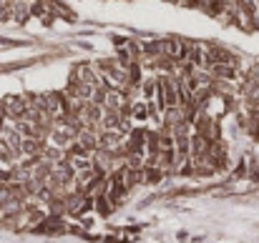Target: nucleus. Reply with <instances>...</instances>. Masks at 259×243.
<instances>
[{"label":"nucleus","instance_id":"nucleus-8","mask_svg":"<svg viewBox=\"0 0 259 243\" xmlns=\"http://www.w3.org/2000/svg\"><path fill=\"white\" fill-rule=\"evenodd\" d=\"M141 55H161V40H146L141 45Z\"/></svg>","mask_w":259,"mask_h":243},{"label":"nucleus","instance_id":"nucleus-6","mask_svg":"<svg viewBox=\"0 0 259 243\" xmlns=\"http://www.w3.org/2000/svg\"><path fill=\"white\" fill-rule=\"evenodd\" d=\"M141 173H144V183H159L164 178V170L159 165H144Z\"/></svg>","mask_w":259,"mask_h":243},{"label":"nucleus","instance_id":"nucleus-1","mask_svg":"<svg viewBox=\"0 0 259 243\" xmlns=\"http://www.w3.org/2000/svg\"><path fill=\"white\" fill-rule=\"evenodd\" d=\"M3 113H5V118L10 120H18V118H23L25 115V110H28V100H25V95H8V98H3Z\"/></svg>","mask_w":259,"mask_h":243},{"label":"nucleus","instance_id":"nucleus-2","mask_svg":"<svg viewBox=\"0 0 259 243\" xmlns=\"http://www.w3.org/2000/svg\"><path fill=\"white\" fill-rule=\"evenodd\" d=\"M71 78H73V81H78V83H86V85H91V88L103 85V78L98 76V71H96L93 66H88V63H78V66L73 68Z\"/></svg>","mask_w":259,"mask_h":243},{"label":"nucleus","instance_id":"nucleus-4","mask_svg":"<svg viewBox=\"0 0 259 243\" xmlns=\"http://www.w3.org/2000/svg\"><path fill=\"white\" fill-rule=\"evenodd\" d=\"M161 53L169 55L171 60H179V58H184L186 45H184L181 40H176V38H169V40H161Z\"/></svg>","mask_w":259,"mask_h":243},{"label":"nucleus","instance_id":"nucleus-9","mask_svg":"<svg viewBox=\"0 0 259 243\" xmlns=\"http://www.w3.org/2000/svg\"><path fill=\"white\" fill-rule=\"evenodd\" d=\"M247 81H259V63L249 68V73H247Z\"/></svg>","mask_w":259,"mask_h":243},{"label":"nucleus","instance_id":"nucleus-7","mask_svg":"<svg viewBox=\"0 0 259 243\" xmlns=\"http://www.w3.org/2000/svg\"><path fill=\"white\" fill-rule=\"evenodd\" d=\"M131 120H139V123H146V120H149L146 100H144V103H131Z\"/></svg>","mask_w":259,"mask_h":243},{"label":"nucleus","instance_id":"nucleus-5","mask_svg":"<svg viewBox=\"0 0 259 243\" xmlns=\"http://www.w3.org/2000/svg\"><path fill=\"white\" fill-rule=\"evenodd\" d=\"M161 123H164V128H174V126L184 123V110H181L179 105L164 108V110H161Z\"/></svg>","mask_w":259,"mask_h":243},{"label":"nucleus","instance_id":"nucleus-10","mask_svg":"<svg viewBox=\"0 0 259 243\" xmlns=\"http://www.w3.org/2000/svg\"><path fill=\"white\" fill-rule=\"evenodd\" d=\"M0 120H8V118H5V113H3V105H0Z\"/></svg>","mask_w":259,"mask_h":243},{"label":"nucleus","instance_id":"nucleus-3","mask_svg":"<svg viewBox=\"0 0 259 243\" xmlns=\"http://www.w3.org/2000/svg\"><path fill=\"white\" fill-rule=\"evenodd\" d=\"M43 146H46V138H23L20 141V156H25V158H33V156H40V151H43Z\"/></svg>","mask_w":259,"mask_h":243}]
</instances>
